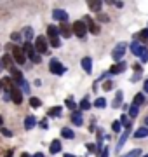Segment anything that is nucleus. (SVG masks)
I'll return each mask as SVG.
<instances>
[{
  "mask_svg": "<svg viewBox=\"0 0 148 157\" xmlns=\"http://www.w3.org/2000/svg\"><path fill=\"white\" fill-rule=\"evenodd\" d=\"M131 51H132L134 56H138L139 59H141V63L148 61V49L139 42V40H132L131 42Z\"/></svg>",
  "mask_w": 148,
  "mask_h": 157,
  "instance_id": "1",
  "label": "nucleus"
},
{
  "mask_svg": "<svg viewBox=\"0 0 148 157\" xmlns=\"http://www.w3.org/2000/svg\"><path fill=\"white\" fill-rule=\"evenodd\" d=\"M125 49H127V44L125 42H120V44H117L113 47V51H112V58H113V61H122V58H124L125 54Z\"/></svg>",
  "mask_w": 148,
  "mask_h": 157,
  "instance_id": "2",
  "label": "nucleus"
},
{
  "mask_svg": "<svg viewBox=\"0 0 148 157\" xmlns=\"http://www.w3.org/2000/svg\"><path fill=\"white\" fill-rule=\"evenodd\" d=\"M33 45H35L37 54H46V52H47V47H49V44H47V39L44 37V35H39Z\"/></svg>",
  "mask_w": 148,
  "mask_h": 157,
  "instance_id": "3",
  "label": "nucleus"
},
{
  "mask_svg": "<svg viewBox=\"0 0 148 157\" xmlns=\"http://www.w3.org/2000/svg\"><path fill=\"white\" fill-rule=\"evenodd\" d=\"M72 28H73V33L77 35L79 39H84L87 35V32H89V30H87V25L84 21H75L73 25H72Z\"/></svg>",
  "mask_w": 148,
  "mask_h": 157,
  "instance_id": "4",
  "label": "nucleus"
},
{
  "mask_svg": "<svg viewBox=\"0 0 148 157\" xmlns=\"http://www.w3.org/2000/svg\"><path fill=\"white\" fill-rule=\"evenodd\" d=\"M49 70H51V73H54V75H63V73L66 72L65 65H63L59 59H51V61H49Z\"/></svg>",
  "mask_w": 148,
  "mask_h": 157,
  "instance_id": "5",
  "label": "nucleus"
},
{
  "mask_svg": "<svg viewBox=\"0 0 148 157\" xmlns=\"http://www.w3.org/2000/svg\"><path fill=\"white\" fill-rule=\"evenodd\" d=\"M12 58H14V61L17 65H24V61H26V54H24V51L21 47H14L12 49Z\"/></svg>",
  "mask_w": 148,
  "mask_h": 157,
  "instance_id": "6",
  "label": "nucleus"
},
{
  "mask_svg": "<svg viewBox=\"0 0 148 157\" xmlns=\"http://www.w3.org/2000/svg\"><path fill=\"white\" fill-rule=\"evenodd\" d=\"M52 17H54L56 21L66 23V21H68V12L63 11V9H54V11H52Z\"/></svg>",
  "mask_w": 148,
  "mask_h": 157,
  "instance_id": "7",
  "label": "nucleus"
},
{
  "mask_svg": "<svg viewBox=\"0 0 148 157\" xmlns=\"http://www.w3.org/2000/svg\"><path fill=\"white\" fill-rule=\"evenodd\" d=\"M84 23L87 25V30H89V32H91L92 35H98V33H99V26H98V23H94L89 16L84 17Z\"/></svg>",
  "mask_w": 148,
  "mask_h": 157,
  "instance_id": "8",
  "label": "nucleus"
},
{
  "mask_svg": "<svg viewBox=\"0 0 148 157\" xmlns=\"http://www.w3.org/2000/svg\"><path fill=\"white\" fill-rule=\"evenodd\" d=\"M11 75H12V80H14V84H17V86H23V84H24L23 73L19 72L17 68H12V70H11Z\"/></svg>",
  "mask_w": 148,
  "mask_h": 157,
  "instance_id": "9",
  "label": "nucleus"
},
{
  "mask_svg": "<svg viewBox=\"0 0 148 157\" xmlns=\"http://www.w3.org/2000/svg\"><path fill=\"white\" fill-rule=\"evenodd\" d=\"M23 51H24V54L28 58H31L33 59L35 56H37V51H35V45L31 44V42H24L23 44Z\"/></svg>",
  "mask_w": 148,
  "mask_h": 157,
  "instance_id": "10",
  "label": "nucleus"
},
{
  "mask_svg": "<svg viewBox=\"0 0 148 157\" xmlns=\"http://www.w3.org/2000/svg\"><path fill=\"white\" fill-rule=\"evenodd\" d=\"M11 98H12V101H14L16 105H21V103H23V94H21V91L17 89L16 86L11 89Z\"/></svg>",
  "mask_w": 148,
  "mask_h": 157,
  "instance_id": "11",
  "label": "nucleus"
},
{
  "mask_svg": "<svg viewBox=\"0 0 148 157\" xmlns=\"http://www.w3.org/2000/svg\"><path fill=\"white\" fill-rule=\"evenodd\" d=\"M57 28H59V35H63L65 39L72 37V33H73V28H72L70 25H66V23H63L61 26H57Z\"/></svg>",
  "mask_w": 148,
  "mask_h": 157,
  "instance_id": "12",
  "label": "nucleus"
},
{
  "mask_svg": "<svg viewBox=\"0 0 148 157\" xmlns=\"http://www.w3.org/2000/svg\"><path fill=\"white\" fill-rule=\"evenodd\" d=\"M124 70H125V63L120 61V63H117V65H113V67L110 68V73H112V75H117V73H122Z\"/></svg>",
  "mask_w": 148,
  "mask_h": 157,
  "instance_id": "13",
  "label": "nucleus"
},
{
  "mask_svg": "<svg viewBox=\"0 0 148 157\" xmlns=\"http://www.w3.org/2000/svg\"><path fill=\"white\" fill-rule=\"evenodd\" d=\"M82 68L86 70V73H91L92 72V59L89 56L82 58Z\"/></svg>",
  "mask_w": 148,
  "mask_h": 157,
  "instance_id": "14",
  "label": "nucleus"
},
{
  "mask_svg": "<svg viewBox=\"0 0 148 157\" xmlns=\"http://www.w3.org/2000/svg\"><path fill=\"white\" fill-rule=\"evenodd\" d=\"M49 152H51L52 155H56L57 152H61V141H59V140H54V141H51V147H49Z\"/></svg>",
  "mask_w": 148,
  "mask_h": 157,
  "instance_id": "15",
  "label": "nucleus"
},
{
  "mask_svg": "<svg viewBox=\"0 0 148 157\" xmlns=\"http://www.w3.org/2000/svg\"><path fill=\"white\" fill-rule=\"evenodd\" d=\"M146 136H148V128L146 126L138 128L136 131H134V138H136V140H139V138H146Z\"/></svg>",
  "mask_w": 148,
  "mask_h": 157,
  "instance_id": "16",
  "label": "nucleus"
},
{
  "mask_svg": "<svg viewBox=\"0 0 148 157\" xmlns=\"http://www.w3.org/2000/svg\"><path fill=\"white\" fill-rule=\"evenodd\" d=\"M35 126H37V119L33 117V115H28V117L24 119V129H33Z\"/></svg>",
  "mask_w": 148,
  "mask_h": 157,
  "instance_id": "17",
  "label": "nucleus"
},
{
  "mask_svg": "<svg viewBox=\"0 0 148 157\" xmlns=\"http://www.w3.org/2000/svg\"><path fill=\"white\" fill-rule=\"evenodd\" d=\"M72 122H73L75 126H82L84 119H82V113H80V110H77V112L72 113Z\"/></svg>",
  "mask_w": 148,
  "mask_h": 157,
  "instance_id": "18",
  "label": "nucleus"
},
{
  "mask_svg": "<svg viewBox=\"0 0 148 157\" xmlns=\"http://www.w3.org/2000/svg\"><path fill=\"white\" fill-rule=\"evenodd\" d=\"M122 100H124V93H122V91H117V94H115V100H113V103H112V107L119 108L120 105H122Z\"/></svg>",
  "mask_w": 148,
  "mask_h": 157,
  "instance_id": "19",
  "label": "nucleus"
},
{
  "mask_svg": "<svg viewBox=\"0 0 148 157\" xmlns=\"http://www.w3.org/2000/svg\"><path fill=\"white\" fill-rule=\"evenodd\" d=\"M47 35H49V39H56L57 35H59V28L54 26V25H49L47 26Z\"/></svg>",
  "mask_w": 148,
  "mask_h": 157,
  "instance_id": "20",
  "label": "nucleus"
},
{
  "mask_svg": "<svg viewBox=\"0 0 148 157\" xmlns=\"http://www.w3.org/2000/svg\"><path fill=\"white\" fill-rule=\"evenodd\" d=\"M61 136H63V138H66V140H73V138H75V133H73L70 128H63V129H61Z\"/></svg>",
  "mask_w": 148,
  "mask_h": 157,
  "instance_id": "21",
  "label": "nucleus"
},
{
  "mask_svg": "<svg viewBox=\"0 0 148 157\" xmlns=\"http://www.w3.org/2000/svg\"><path fill=\"white\" fill-rule=\"evenodd\" d=\"M2 63H4V68H9V70H12V63H14V58L9 56V54H6V56L2 58Z\"/></svg>",
  "mask_w": 148,
  "mask_h": 157,
  "instance_id": "22",
  "label": "nucleus"
},
{
  "mask_svg": "<svg viewBox=\"0 0 148 157\" xmlns=\"http://www.w3.org/2000/svg\"><path fill=\"white\" fill-rule=\"evenodd\" d=\"M129 131H131V129H125L124 131V135L120 136V140H119V145H117V148H122V147H124V143H125V140H127V138H129Z\"/></svg>",
  "mask_w": 148,
  "mask_h": 157,
  "instance_id": "23",
  "label": "nucleus"
},
{
  "mask_svg": "<svg viewBox=\"0 0 148 157\" xmlns=\"http://www.w3.org/2000/svg\"><path fill=\"white\" fill-rule=\"evenodd\" d=\"M101 7H103L101 2H89V9L94 11V12H98V14H99V11H101Z\"/></svg>",
  "mask_w": 148,
  "mask_h": 157,
  "instance_id": "24",
  "label": "nucleus"
},
{
  "mask_svg": "<svg viewBox=\"0 0 148 157\" xmlns=\"http://www.w3.org/2000/svg\"><path fill=\"white\" fill-rule=\"evenodd\" d=\"M143 103H145V96H143L141 93H138V94L134 96V101H132V105L139 107V105H143Z\"/></svg>",
  "mask_w": 148,
  "mask_h": 157,
  "instance_id": "25",
  "label": "nucleus"
},
{
  "mask_svg": "<svg viewBox=\"0 0 148 157\" xmlns=\"http://www.w3.org/2000/svg\"><path fill=\"white\" fill-rule=\"evenodd\" d=\"M23 33H24V39H26V42L33 40V30L30 28V26H26V28L23 30Z\"/></svg>",
  "mask_w": 148,
  "mask_h": 157,
  "instance_id": "26",
  "label": "nucleus"
},
{
  "mask_svg": "<svg viewBox=\"0 0 148 157\" xmlns=\"http://www.w3.org/2000/svg\"><path fill=\"white\" fill-rule=\"evenodd\" d=\"M91 108V103H89V100L87 98H84V100L80 101V105H79V110L82 112V110H89Z\"/></svg>",
  "mask_w": 148,
  "mask_h": 157,
  "instance_id": "27",
  "label": "nucleus"
},
{
  "mask_svg": "<svg viewBox=\"0 0 148 157\" xmlns=\"http://www.w3.org/2000/svg\"><path fill=\"white\" fill-rule=\"evenodd\" d=\"M120 124H122V126H124L125 129H131V126H132V124H131V121L127 119V115H125V113L122 115V117H120Z\"/></svg>",
  "mask_w": 148,
  "mask_h": 157,
  "instance_id": "28",
  "label": "nucleus"
},
{
  "mask_svg": "<svg viewBox=\"0 0 148 157\" xmlns=\"http://www.w3.org/2000/svg\"><path fill=\"white\" fill-rule=\"evenodd\" d=\"M49 115H51V117H59V115H61V107H52L51 110H49Z\"/></svg>",
  "mask_w": 148,
  "mask_h": 157,
  "instance_id": "29",
  "label": "nucleus"
},
{
  "mask_svg": "<svg viewBox=\"0 0 148 157\" xmlns=\"http://www.w3.org/2000/svg\"><path fill=\"white\" fill-rule=\"evenodd\" d=\"M94 107L96 108H105L106 107V100H105V98H98V100L94 101Z\"/></svg>",
  "mask_w": 148,
  "mask_h": 157,
  "instance_id": "30",
  "label": "nucleus"
},
{
  "mask_svg": "<svg viewBox=\"0 0 148 157\" xmlns=\"http://www.w3.org/2000/svg\"><path fill=\"white\" fill-rule=\"evenodd\" d=\"M138 113H139V107L131 105V107H129V115H131V117H138Z\"/></svg>",
  "mask_w": 148,
  "mask_h": 157,
  "instance_id": "31",
  "label": "nucleus"
},
{
  "mask_svg": "<svg viewBox=\"0 0 148 157\" xmlns=\"http://www.w3.org/2000/svg\"><path fill=\"white\" fill-rule=\"evenodd\" d=\"M141 152L143 150H139V148H134V150H131L129 154H125L124 157H141Z\"/></svg>",
  "mask_w": 148,
  "mask_h": 157,
  "instance_id": "32",
  "label": "nucleus"
},
{
  "mask_svg": "<svg viewBox=\"0 0 148 157\" xmlns=\"http://www.w3.org/2000/svg\"><path fill=\"white\" fill-rule=\"evenodd\" d=\"M30 105H31L33 108H39L40 105H42V101H40L39 98H30Z\"/></svg>",
  "mask_w": 148,
  "mask_h": 157,
  "instance_id": "33",
  "label": "nucleus"
},
{
  "mask_svg": "<svg viewBox=\"0 0 148 157\" xmlns=\"http://www.w3.org/2000/svg\"><path fill=\"white\" fill-rule=\"evenodd\" d=\"M11 39H12V42H21V40H23V35L19 33V32H14V33L11 35Z\"/></svg>",
  "mask_w": 148,
  "mask_h": 157,
  "instance_id": "34",
  "label": "nucleus"
},
{
  "mask_svg": "<svg viewBox=\"0 0 148 157\" xmlns=\"http://www.w3.org/2000/svg\"><path fill=\"white\" fill-rule=\"evenodd\" d=\"M66 107H68L70 110H73V112H77V110H79V108H77V105L73 103V100H72V98H70V100H66Z\"/></svg>",
  "mask_w": 148,
  "mask_h": 157,
  "instance_id": "35",
  "label": "nucleus"
},
{
  "mask_svg": "<svg viewBox=\"0 0 148 157\" xmlns=\"http://www.w3.org/2000/svg\"><path fill=\"white\" fill-rule=\"evenodd\" d=\"M120 128H122V124H120V121H113V124H112V129H113V133H119Z\"/></svg>",
  "mask_w": 148,
  "mask_h": 157,
  "instance_id": "36",
  "label": "nucleus"
},
{
  "mask_svg": "<svg viewBox=\"0 0 148 157\" xmlns=\"http://www.w3.org/2000/svg\"><path fill=\"white\" fill-rule=\"evenodd\" d=\"M112 87H113V82H112V80H105V82H103V89L105 91H110Z\"/></svg>",
  "mask_w": 148,
  "mask_h": 157,
  "instance_id": "37",
  "label": "nucleus"
},
{
  "mask_svg": "<svg viewBox=\"0 0 148 157\" xmlns=\"http://www.w3.org/2000/svg\"><path fill=\"white\" fill-rule=\"evenodd\" d=\"M0 133H2V136H9V138L12 136V131L7 128H0Z\"/></svg>",
  "mask_w": 148,
  "mask_h": 157,
  "instance_id": "38",
  "label": "nucleus"
},
{
  "mask_svg": "<svg viewBox=\"0 0 148 157\" xmlns=\"http://www.w3.org/2000/svg\"><path fill=\"white\" fill-rule=\"evenodd\" d=\"M51 45H52V47H59V45H61V40H59V37H56V39H51Z\"/></svg>",
  "mask_w": 148,
  "mask_h": 157,
  "instance_id": "39",
  "label": "nucleus"
},
{
  "mask_svg": "<svg viewBox=\"0 0 148 157\" xmlns=\"http://www.w3.org/2000/svg\"><path fill=\"white\" fill-rule=\"evenodd\" d=\"M139 37H141L145 42H148V28L146 30H141V32H139Z\"/></svg>",
  "mask_w": 148,
  "mask_h": 157,
  "instance_id": "40",
  "label": "nucleus"
},
{
  "mask_svg": "<svg viewBox=\"0 0 148 157\" xmlns=\"http://www.w3.org/2000/svg\"><path fill=\"white\" fill-rule=\"evenodd\" d=\"M132 68H134V72H136V73H143V68H141V65H139V63H136Z\"/></svg>",
  "mask_w": 148,
  "mask_h": 157,
  "instance_id": "41",
  "label": "nucleus"
},
{
  "mask_svg": "<svg viewBox=\"0 0 148 157\" xmlns=\"http://www.w3.org/2000/svg\"><path fill=\"white\" fill-rule=\"evenodd\" d=\"M87 150H89V152H96V150H98V145H92V143H87Z\"/></svg>",
  "mask_w": 148,
  "mask_h": 157,
  "instance_id": "42",
  "label": "nucleus"
},
{
  "mask_svg": "<svg viewBox=\"0 0 148 157\" xmlns=\"http://www.w3.org/2000/svg\"><path fill=\"white\" fill-rule=\"evenodd\" d=\"M108 147H105V148H103V150H101V157H108L110 155V154H108Z\"/></svg>",
  "mask_w": 148,
  "mask_h": 157,
  "instance_id": "43",
  "label": "nucleus"
},
{
  "mask_svg": "<svg viewBox=\"0 0 148 157\" xmlns=\"http://www.w3.org/2000/svg\"><path fill=\"white\" fill-rule=\"evenodd\" d=\"M40 128H42V129H47V128H49V124H47L46 119H44V121H40Z\"/></svg>",
  "mask_w": 148,
  "mask_h": 157,
  "instance_id": "44",
  "label": "nucleus"
},
{
  "mask_svg": "<svg viewBox=\"0 0 148 157\" xmlns=\"http://www.w3.org/2000/svg\"><path fill=\"white\" fill-rule=\"evenodd\" d=\"M143 91H145V93L148 94V78L145 80V82H143Z\"/></svg>",
  "mask_w": 148,
  "mask_h": 157,
  "instance_id": "45",
  "label": "nucleus"
},
{
  "mask_svg": "<svg viewBox=\"0 0 148 157\" xmlns=\"http://www.w3.org/2000/svg\"><path fill=\"white\" fill-rule=\"evenodd\" d=\"M99 19H101V21H108V16H105V14H99Z\"/></svg>",
  "mask_w": 148,
  "mask_h": 157,
  "instance_id": "46",
  "label": "nucleus"
},
{
  "mask_svg": "<svg viewBox=\"0 0 148 157\" xmlns=\"http://www.w3.org/2000/svg\"><path fill=\"white\" fill-rule=\"evenodd\" d=\"M21 87H23V89H24V93H28V84H26V80H24V84L21 86Z\"/></svg>",
  "mask_w": 148,
  "mask_h": 157,
  "instance_id": "47",
  "label": "nucleus"
},
{
  "mask_svg": "<svg viewBox=\"0 0 148 157\" xmlns=\"http://www.w3.org/2000/svg\"><path fill=\"white\" fill-rule=\"evenodd\" d=\"M33 157H44V154H40V152H37V154H35Z\"/></svg>",
  "mask_w": 148,
  "mask_h": 157,
  "instance_id": "48",
  "label": "nucleus"
},
{
  "mask_svg": "<svg viewBox=\"0 0 148 157\" xmlns=\"http://www.w3.org/2000/svg\"><path fill=\"white\" fill-rule=\"evenodd\" d=\"M4 70V63H2V59H0V72Z\"/></svg>",
  "mask_w": 148,
  "mask_h": 157,
  "instance_id": "49",
  "label": "nucleus"
},
{
  "mask_svg": "<svg viewBox=\"0 0 148 157\" xmlns=\"http://www.w3.org/2000/svg\"><path fill=\"white\" fill-rule=\"evenodd\" d=\"M6 157H12V152L9 150V152H7V154H6Z\"/></svg>",
  "mask_w": 148,
  "mask_h": 157,
  "instance_id": "50",
  "label": "nucleus"
},
{
  "mask_svg": "<svg viewBox=\"0 0 148 157\" xmlns=\"http://www.w3.org/2000/svg\"><path fill=\"white\" fill-rule=\"evenodd\" d=\"M2 124H4V119H2V115H0V128H2Z\"/></svg>",
  "mask_w": 148,
  "mask_h": 157,
  "instance_id": "51",
  "label": "nucleus"
},
{
  "mask_svg": "<svg viewBox=\"0 0 148 157\" xmlns=\"http://www.w3.org/2000/svg\"><path fill=\"white\" fill-rule=\"evenodd\" d=\"M21 157H30V155L26 154V152H23V155H21Z\"/></svg>",
  "mask_w": 148,
  "mask_h": 157,
  "instance_id": "52",
  "label": "nucleus"
},
{
  "mask_svg": "<svg viewBox=\"0 0 148 157\" xmlns=\"http://www.w3.org/2000/svg\"><path fill=\"white\" fill-rule=\"evenodd\" d=\"M65 157H75V155H72V154H65Z\"/></svg>",
  "mask_w": 148,
  "mask_h": 157,
  "instance_id": "53",
  "label": "nucleus"
},
{
  "mask_svg": "<svg viewBox=\"0 0 148 157\" xmlns=\"http://www.w3.org/2000/svg\"><path fill=\"white\" fill-rule=\"evenodd\" d=\"M145 126H146V128H148V117L145 119Z\"/></svg>",
  "mask_w": 148,
  "mask_h": 157,
  "instance_id": "54",
  "label": "nucleus"
},
{
  "mask_svg": "<svg viewBox=\"0 0 148 157\" xmlns=\"http://www.w3.org/2000/svg\"><path fill=\"white\" fill-rule=\"evenodd\" d=\"M0 89H2V80H0Z\"/></svg>",
  "mask_w": 148,
  "mask_h": 157,
  "instance_id": "55",
  "label": "nucleus"
},
{
  "mask_svg": "<svg viewBox=\"0 0 148 157\" xmlns=\"http://www.w3.org/2000/svg\"><path fill=\"white\" fill-rule=\"evenodd\" d=\"M143 157H148V154H146V155H143Z\"/></svg>",
  "mask_w": 148,
  "mask_h": 157,
  "instance_id": "56",
  "label": "nucleus"
}]
</instances>
